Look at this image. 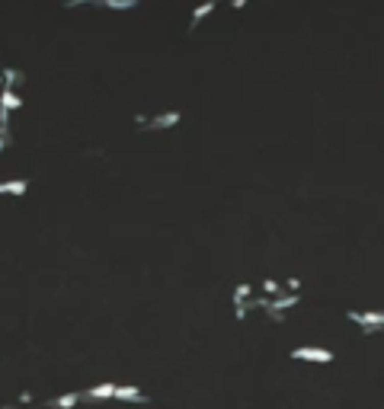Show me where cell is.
Returning <instances> with one entry per match:
<instances>
[{
    "label": "cell",
    "mask_w": 384,
    "mask_h": 409,
    "mask_svg": "<svg viewBox=\"0 0 384 409\" xmlns=\"http://www.w3.org/2000/svg\"><path fill=\"white\" fill-rule=\"evenodd\" d=\"M292 358H295V362H317V365H330L336 355L330 352V348H292Z\"/></svg>",
    "instance_id": "6da1fadb"
},
{
    "label": "cell",
    "mask_w": 384,
    "mask_h": 409,
    "mask_svg": "<svg viewBox=\"0 0 384 409\" xmlns=\"http://www.w3.org/2000/svg\"><path fill=\"white\" fill-rule=\"evenodd\" d=\"M346 317H349L352 323H358V326L365 329V336L378 333L384 326V314H355V310H346Z\"/></svg>",
    "instance_id": "7a4b0ae2"
},
{
    "label": "cell",
    "mask_w": 384,
    "mask_h": 409,
    "mask_svg": "<svg viewBox=\"0 0 384 409\" xmlns=\"http://www.w3.org/2000/svg\"><path fill=\"white\" fill-rule=\"evenodd\" d=\"M298 300H301V294H282V297H275V300H269V317L272 320H282V310H288V307H295Z\"/></svg>",
    "instance_id": "3957f363"
},
{
    "label": "cell",
    "mask_w": 384,
    "mask_h": 409,
    "mask_svg": "<svg viewBox=\"0 0 384 409\" xmlns=\"http://www.w3.org/2000/svg\"><path fill=\"white\" fill-rule=\"evenodd\" d=\"M179 118H183V115H179V112H163V115H157V118H151V122H148V118H144V128H148V131H160V128H173V125H179Z\"/></svg>",
    "instance_id": "277c9868"
},
{
    "label": "cell",
    "mask_w": 384,
    "mask_h": 409,
    "mask_svg": "<svg viewBox=\"0 0 384 409\" xmlns=\"http://www.w3.org/2000/svg\"><path fill=\"white\" fill-rule=\"evenodd\" d=\"M115 396H118V400H128V403H148V396H144V393L135 387V384H125V387H118Z\"/></svg>",
    "instance_id": "5b68a950"
},
{
    "label": "cell",
    "mask_w": 384,
    "mask_h": 409,
    "mask_svg": "<svg viewBox=\"0 0 384 409\" xmlns=\"http://www.w3.org/2000/svg\"><path fill=\"white\" fill-rule=\"evenodd\" d=\"M115 390H118V384H100V387H90L87 393V400H106V396H115Z\"/></svg>",
    "instance_id": "8992f818"
},
{
    "label": "cell",
    "mask_w": 384,
    "mask_h": 409,
    "mask_svg": "<svg viewBox=\"0 0 384 409\" xmlns=\"http://www.w3.org/2000/svg\"><path fill=\"white\" fill-rule=\"evenodd\" d=\"M26 179H13V183H0V195H26Z\"/></svg>",
    "instance_id": "52a82bcc"
},
{
    "label": "cell",
    "mask_w": 384,
    "mask_h": 409,
    "mask_svg": "<svg viewBox=\"0 0 384 409\" xmlns=\"http://www.w3.org/2000/svg\"><path fill=\"white\" fill-rule=\"evenodd\" d=\"M80 400H83L80 393H64V396H58V400L48 403V409H67V406H77Z\"/></svg>",
    "instance_id": "ba28073f"
},
{
    "label": "cell",
    "mask_w": 384,
    "mask_h": 409,
    "mask_svg": "<svg viewBox=\"0 0 384 409\" xmlns=\"http://www.w3.org/2000/svg\"><path fill=\"white\" fill-rule=\"evenodd\" d=\"M0 106H4V109H19L22 99H19V96L10 90V87H4V93H0Z\"/></svg>",
    "instance_id": "9c48e42d"
},
{
    "label": "cell",
    "mask_w": 384,
    "mask_h": 409,
    "mask_svg": "<svg viewBox=\"0 0 384 409\" xmlns=\"http://www.w3.org/2000/svg\"><path fill=\"white\" fill-rule=\"evenodd\" d=\"M214 4H218V0H208V4H202V7H196V13H192V29H196L199 22H202V19H205V16L211 13V10H214Z\"/></svg>",
    "instance_id": "30bf717a"
},
{
    "label": "cell",
    "mask_w": 384,
    "mask_h": 409,
    "mask_svg": "<svg viewBox=\"0 0 384 409\" xmlns=\"http://www.w3.org/2000/svg\"><path fill=\"white\" fill-rule=\"evenodd\" d=\"M259 285H262V291H266V294H275V297H282V291H285V285L275 282V278H262Z\"/></svg>",
    "instance_id": "8fae6325"
},
{
    "label": "cell",
    "mask_w": 384,
    "mask_h": 409,
    "mask_svg": "<svg viewBox=\"0 0 384 409\" xmlns=\"http://www.w3.org/2000/svg\"><path fill=\"white\" fill-rule=\"evenodd\" d=\"M100 4L109 10H131V7H138V0H100Z\"/></svg>",
    "instance_id": "7c38bea8"
},
{
    "label": "cell",
    "mask_w": 384,
    "mask_h": 409,
    "mask_svg": "<svg viewBox=\"0 0 384 409\" xmlns=\"http://www.w3.org/2000/svg\"><path fill=\"white\" fill-rule=\"evenodd\" d=\"M250 291H253V285H247V282L237 285V288H234V304H244V300L250 297Z\"/></svg>",
    "instance_id": "4fadbf2b"
},
{
    "label": "cell",
    "mask_w": 384,
    "mask_h": 409,
    "mask_svg": "<svg viewBox=\"0 0 384 409\" xmlns=\"http://www.w3.org/2000/svg\"><path fill=\"white\" fill-rule=\"evenodd\" d=\"M4 80H7V87H13V83H19L22 77L16 74V70H7V74H4Z\"/></svg>",
    "instance_id": "5bb4252c"
},
{
    "label": "cell",
    "mask_w": 384,
    "mask_h": 409,
    "mask_svg": "<svg viewBox=\"0 0 384 409\" xmlns=\"http://www.w3.org/2000/svg\"><path fill=\"white\" fill-rule=\"evenodd\" d=\"M83 4H93V0H64V7H67V10H74V7H83ZM96 4H100V0H96Z\"/></svg>",
    "instance_id": "9a60e30c"
},
{
    "label": "cell",
    "mask_w": 384,
    "mask_h": 409,
    "mask_svg": "<svg viewBox=\"0 0 384 409\" xmlns=\"http://www.w3.org/2000/svg\"><path fill=\"white\" fill-rule=\"evenodd\" d=\"M285 288H288V291H298V288H301V282H298V278H288Z\"/></svg>",
    "instance_id": "2e32d148"
},
{
    "label": "cell",
    "mask_w": 384,
    "mask_h": 409,
    "mask_svg": "<svg viewBox=\"0 0 384 409\" xmlns=\"http://www.w3.org/2000/svg\"><path fill=\"white\" fill-rule=\"evenodd\" d=\"M7 144H10V135H0V150H4Z\"/></svg>",
    "instance_id": "e0dca14e"
},
{
    "label": "cell",
    "mask_w": 384,
    "mask_h": 409,
    "mask_svg": "<svg viewBox=\"0 0 384 409\" xmlns=\"http://www.w3.org/2000/svg\"><path fill=\"white\" fill-rule=\"evenodd\" d=\"M4 83H7V80H4V77H0V93H4Z\"/></svg>",
    "instance_id": "ac0fdd59"
}]
</instances>
